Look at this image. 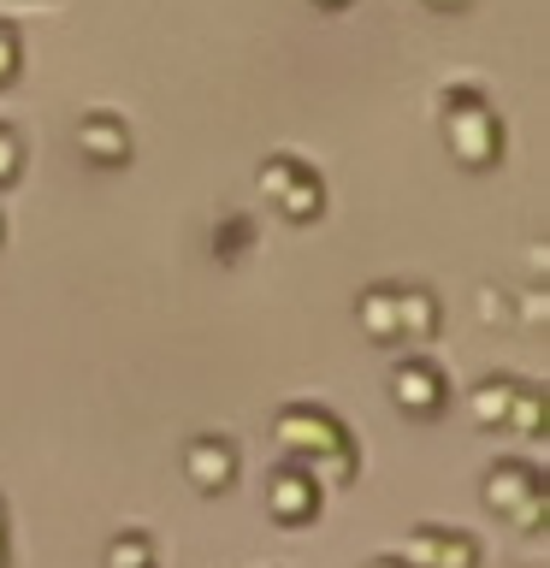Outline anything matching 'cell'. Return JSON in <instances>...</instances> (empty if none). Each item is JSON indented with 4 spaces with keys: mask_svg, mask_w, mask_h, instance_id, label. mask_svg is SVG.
<instances>
[{
    "mask_svg": "<svg viewBox=\"0 0 550 568\" xmlns=\"http://www.w3.org/2000/svg\"><path fill=\"white\" fill-rule=\"evenodd\" d=\"M479 497H486L491 515H503L509 527L521 532H539L544 527V509H550V491H544V474L532 468V462L521 456H503L486 468V486H479Z\"/></svg>",
    "mask_w": 550,
    "mask_h": 568,
    "instance_id": "cell-3",
    "label": "cell"
},
{
    "mask_svg": "<svg viewBox=\"0 0 550 568\" xmlns=\"http://www.w3.org/2000/svg\"><path fill=\"white\" fill-rule=\"evenodd\" d=\"M78 149H83V160H95V166H124V160H131V124L119 113H106V106H89L78 119Z\"/></svg>",
    "mask_w": 550,
    "mask_h": 568,
    "instance_id": "cell-8",
    "label": "cell"
},
{
    "mask_svg": "<svg viewBox=\"0 0 550 568\" xmlns=\"http://www.w3.org/2000/svg\"><path fill=\"white\" fill-rule=\"evenodd\" d=\"M544 308H550V302H544V291H539V284H532V291H527L521 302H515V326H539V320H544Z\"/></svg>",
    "mask_w": 550,
    "mask_h": 568,
    "instance_id": "cell-19",
    "label": "cell"
},
{
    "mask_svg": "<svg viewBox=\"0 0 550 568\" xmlns=\"http://www.w3.org/2000/svg\"><path fill=\"white\" fill-rule=\"evenodd\" d=\"M213 248H220V261H243L248 248H255V220H248V213H225V220L213 225Z\"/></svg>",
    "mask_w": 550,
    "mask_h": 568,
    "instance_id": "cell-15",
    "label": "cell"
},
{
    "mask_svg": "<svg viewBox=\"0 0 550 568\" xmlns=\"http://www.w3.org/2000/svg\"><path fill=\"white\" fill-rule=\"evenodd\" d=\"M426 7H432V12H456L461 0H426Z\"/></svg>",
    "mask_w": 550,
    "mask_h": 568,
    "instance_id": "cell-20",
    "label": "cell"
},
{
    "mask_svg": "<svg viewBox=\"0 0 550 568\" xmlns=\"http://www.w3.org/2000/svg\"><path fill=\"white\" fill-rule=\"evenodd\" d=\"M18 166H24V142H18L12 124H0V190L18 178Z\"/></svg>",
    "mask_w": 550,
    "mask_h": 568,
    "instance_id": "cell-18",
    "label": "cell"
},
{
    "mask_svg": "<svg viewBox=\"0 0 550 568\" xmlns=\"http://www.w3.org/2000/svg\"><path fill=\"white\" fill-rule=\"evenodd\" d=\"M106 568H160V550H154V532H142V527H124L106 539Z\"/></svg>",
    "mask_w": 550,
    "mask_h": 568,
    "instance_id": "cell-13",
    "label": "cell"
},
{
    "mask_svg": "<svg viewBox=\"0 0 550 568\" xmlns=\"http://www.w3.org/2000/svg\"><path fill=\"white\" fill-rule=\"evenodd\" d=\"M0 539H7V497H0Z\"/></svg>",
    "mask_w": 550,
    "mask_h": 568,
    "instance_id": "cell-23",
    "label": "cell"
},
{
    "mask_svg": "<svg viewBox=\"0 0 550 568\" xmlns=\"http://www.w3.org/2000/svg\"><path fill=\"white\" fill-rule=\"evenodd\" d=\"M515 390H521V379H515V373H486V379L468 390V415H473V426H486V433H503V426H509V408H515Z\"/></svg>",
    "mask_w": 550,
    "mask_h": 568,
    "instance_id": "cell-10",
    "label": "cell"
},
{
    "mask_svg": "<svg viewBox=\"0 0 550 568\" xmlns=\"http://www.w3.org/2000/svg\"><path fill=\"white\" fill-rule=\"evenodd\" d=\"M7 557H12V550H7V539H0V568H7Z\"/></svg>",
    "mask_w": 550,
    "mask_h": 568,
    "instance_id": "cell-24",
    "label": "cell"
},
{
    "mask_svg": "<svg viewBox=\"0 0 550 568\" xmlns=\"http://www.w3.org/2000/svg\"><path fill=\"white\" fill-rule=\"evenodd\" d=\"M438 119H444V142H450V154L461 166L486 172L503 160V119H497V106L479 95L473 83H450L438 101Z\"/></svg>",
    "mask_w": 550,
    "mask_h": 568,
    "instance_id": "cell-2",
    "label": "cell"
},
{
    "mask_svg": "<svg viewBox=\"0 0 550 568\" xmlns=\"http://www.w3.org/2000/svg\"><path fill=\"white\" fill-rule=\"evenodd\" d=\"M314 7H326V12H337V7H349V0H314Z\"/></svg>",
    "mask_w": 550,
    "mask_h": 568,
    "instance_id": "cell-22",
    "label": "cell"
},
{
    "mask_svg": "<svg viewBox=\"0 0 550 568\" xmlns=\"http://www.w3.org/2000/svg\"><path fill=\"white\" fill-rule=\"evenodd\" d=\"M0 237H7V220H0Z\"/></svg>",
    "mask_w": 550,
    "mask_h": 568,
    "instance_id": "cell-25",
    "label": "cell"
},
{
    "mask_svg": "<svg viewBox=\"0 0 550 568\" xmlns=\"http://www.w3.org/2000/svg\"><path fill=\"white\" fill-rule=\"evenodd\" d=\"M18 71H24V36H18V24L0 18V89H7Z\"/></svg>",
    "mask_w": 550,
    "mask_h": 568,
    "instance_id": "cell-17",
    "label": "cell"
},
{
    "mask_svg": "<svg viewBox=\"0 0 550 568\" xmlns=\"http://www.w3.org/2000/svg\"><path fill=\"white\" fill-rule=\"evenodd\" d=\"M367 568H403V562H397V557H373Z\"/></svg>",
    "mask_w": 550,
    "mask_h": 568,
    "instance_id": "cell-21",
    "label": "cell"
},
{
    "mask_svg": "<svg viewBox=\"0 0 550 568\" xmlns=\"http://www.w3.org/2000/svg\"><path fill=\"white\" fill-rule=\"evenodd\" d=\"M184 474L202 497L231 491V479H237V444H231L225 433H195L184 444Z\"/></svg>",
    "mask_w": 550,
    "mask_h": 568,
    "instance_id": "cell-7",
    "label": "cell"
},
{
    "mask_svg": "<svg viewBox=\"0 0 550 568\" xmlns=\"http://www.w3.org/2000/svg\"><path fill=\"white\" fill-rule=\"evenodd\" d=\"M438 296L426 291V284H397V337L408 344H432L438 337Z\"/></svg>",
    "mask_w": 550,
    "mask_h": 568,
    "instance_id": "cell-11",
    "label": "cell"
},
{
    "mask_svg": "<svg viewBox=\"0 0 550 568\" xmlns=\"http://www.w3.org/2000/svg\"><path fill=\"white\" fill-rule=\"evenodd\" d=\"M273 207H278L291 225L319 220V213H326V178H319V172L308 166V160H296V172L284 178V190L273 195Z\"/></svg>",
    "mask_w": 550,
    "mask_h": 568,
    "instance_id": "cell-9",
    "label": "cell"
},
{
    "mask_svg": "<svg viewBox=\"0 0 550 568\" xmlns=\"http://www.w3.org/2000/svg\"><path fill=\"white\" fill-rule=\"evenodd\" d=\"M355 320L373 344H397V284H367L355 296Z\"/></svg>",
    "mask_w": 550,
    "mask_h": 568,
    "instance_id": "cell-12",
    "label": "cell"
},
{
    "mask_svg": "<svg viewBox=\"0 0 550 568\" xmlns=\"http://www.w3.org/2000/svg\"><path fill=\"white\" fill-rule=\"evenodd\" d=\"M390 403H397L403 415H415V420H432L438 408L450 403V379H444L438 362L408 355V362H397V373H390Z\"/></svg>",
    "mask_w": 550,
    "mask_h": 568,
    "instance_id": "cell-6",
    "label": "cell"
},
{
    "mask_svg": "<svg viewBox=\"0 0 550 568\" xmlns=\"http://www.w3.org/2000/svg\"><path fill=\"white\" fill-rule=\"evenodd\" d=\"M479 320H486V326H515V296L503 291V284H479Z\"/></svg>",
    "mask_w": 550,
    "mask_h": 568,
    "instance_id": "cell-16",
    "label": "cell"
},
{
    "mask_svg": "<svg viewBox=\"0 0 550 568\" xmlns=\"http://www.w3.org/2000/svg\"><path fill=\"white\" fill-rule=\"evenodd\" d=\"M503 433H515V438H539L544 433V390L532 379H521V390H515V408H509Z\"/></svg>",
    "mask_w": 550,
    "mask_h": 568,
    "instance_id": "cell-14",
    "label": "cell"
},
{
    "mask_svg": "<svg viewBox=\"0 0 550 568\" xmlns=\"http://www.w3.org/2000/svg\"><path fill=\"white\" fill-rule=\"evenodd\" d=\"M273 438H278L284 462L308 468L319 486H349L355 468H361V450H355L349 426L319 403H284L273 415Z\"/></svg>",
    "mask_w": 550,
    "mask_h": 568,
    "instance_id": "cell-1",
    "label": "cell"
},
{
    "mask_svg": "<svg viewBox=\"0 0 550 568\" xmlns=\"http://www.w3.org/2000/svg\"><path fill=\"white\" fill-rule=\"evenodd\" d=\"M403 568H479V539L461 527H415L397 550Z\"/></svg>",
    "mask_w": 550,
    "mask_h": 568,
    "instance_id": "cell-5",
    "label": "cell"
},
{
    "mask_svg": "<svg viewBox=\"0 0 550 568\" xmlns=\"http://www.w3.org/2000/svg\"><path fill=\"white\" fill-rule=\"evenodd\" d=\"M319 504H326V486H319L308 468H296V462L273 468V479H266V515H273L278 527L319 521Z\"/></svg>",
    "mask_w": 550,
    "mask_h": 568,
    "instance_id": "cell-4",
    "label": "cell"
}]
</instances>
